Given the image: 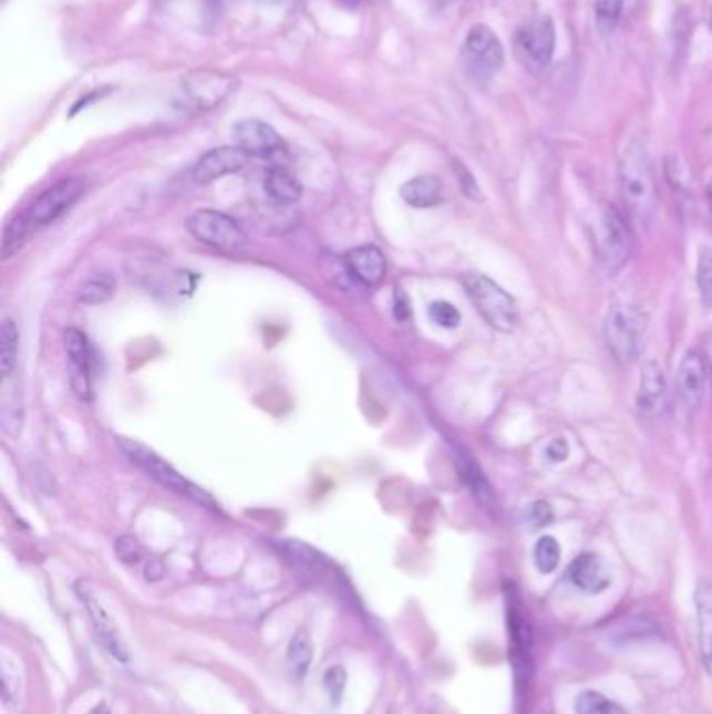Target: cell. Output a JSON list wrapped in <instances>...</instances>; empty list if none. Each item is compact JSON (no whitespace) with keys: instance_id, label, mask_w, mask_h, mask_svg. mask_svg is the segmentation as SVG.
I'll return each mask as SVG.
<instances>
[{"instance_id":"6da1fadb","label":"cell","mask_w":712,"mask_h":714,"mask_svg":"<svg viewBox=\"0 0 712 714\" xmlns=\"http://www.w3.org/2000/svg\"><path fill=\"white\" fill-rule=\"evenodd\" d=\"M619 183L627 218L640 230L648 228L657 214L658 188L650 151L640 138H633L622 148Z\"/></svg>"},{"instance_id":"7a4b0ae2","label":"cell","mask_w":712,"mask_h":714,"mask_svg":"<svg viewBox=\"0 0 712 714\" xmlns=\"http://www.w3.org/2000/svg\"><path fill=\"white\" fill-rule=\"evenodd\" d=\"M466 294L471 297L481 318L499 332H514L520 320L518 303L497 282L483 275H466L462 278Z\"/></svg>"},{"instance_id":"3957f363","label":"cell","mask_w":712,"mask_h":714,"mask_svg":"<svg viewBox=\"0 0 712 714\" xmlns=\"http://www.w3.org/2000/svg\"><path fill=\"white\" fill-rule=\"evenodd\" d=\"M648 329V313L631 303H615L603 320V341L619 364L631 362L640 353Z\"/></svg>"},{"instance_id":"277c9868","label":"cell","mask_w":712,"mask_h":714,"mask_svg":"<svg viewBox=\"0 0 712 714\" xmlns=\"http://www.w3.org/2000/svg\"><path fill=\"white\" fill-rule=\"evenodd\" d=\"M460 63L468 80L478 86L494 82L504 68V46L489 25L476 23L471 28L460 51Z\"/></svg>"},{"instance_id":"5b68a950","label":"cell","mask_w":712,"mask_h":714,"mask_svg":"<svg viewBox=\"0 0 712 714\" xmlns=\"http://www.w3.org/2000/svg\"><path fill=\"white\" fill-rule=\"evenodd\" d=\"M120 447L122 452L128 456L138 468H143L146 475L151 476L153 480H157L162 487L172 494L186 497L190 501H197L207 508H216L214 497L203 491L202 487H197L195 483H190L188 478H184L174 466H169L164 458H159L153 449H148L143 443L132 439H120Z\"/></svg>"},{"instance_id":"8992f818","label":"cell","mask_w":712,"mask_h":714,"mask_svg":"<svg viewBox=\"0 0 712 714\" xmlns=\"http://www.w3.org/2000/svg\"><path fill=\"white\" fill-rule=\"evenodd\" d=\"M631 224L617 207L606 205L594 228V247L598 261L606 270L615 272L627 263L631 256Z\"/></svg>"},{"instance_id":"52a82bcc","label":"cell","mask_w":712,"mask_h":714,"mask_svg":"<svg viewBox=\"0 0 712 714\" xmlns=\"http://www.w3.org/2000/svg\"><path fill=\"white\" fill-rule=\"evenodd\" d=\"M514 53L533 74L548 70L556 53L554 19L546 13H537L525 21L514 38Z\"/></svg>"},{"instance_id":"ba28073f","label":"cell","mask_w":712,"mask_h":714,"mask_svg":"<svg viewBox=\"0 0 712 714\" xmlns=\"http://www.w3.org/2000/svg\"><path fill=\"white\" fill-rule=\"evenodd\" d=\"M238 89L237 75L221 70H195L184 75L180 92L184 105L190 111H211L221 105Z\"/></svg>"},{"instance_id":"9c48e42d","label":"cell","mask_w":712,"mask_h":714,"mask_svg":"<svg viewBox=\"0 0 712 714\" xmlns=\"http://www.w3.org/2000/svg\"><path fill=\"white\" fill-rule=\"evenodd\" d=\"M186 228L193 237L202 240L203 245L221 251V253L235 256V253H240L247 245V237L240 230L237 221L216 209L195 211L186 221Z\"/></svg>"},{"instance_id":"30bf717a","label":"cell","mask_w":712,"mask_h":714,"mask_svg":"<svg viewBox=\"0 0 712 714\" xmlns=\"http://www.w3.org/2000/svg\"><path fill=\"white\" fill-rule=\"evenodd\" d=\"M84 193V180L68 178L49 188L38 197L34 205L28 209V218L32 226H47L61 218L73 203L78 201Z\"/></svg>"},{"instance_id":"8fae6325","label":"cell","mask_w":712,"mask_h":714,"mask_svg":"<svg viewBox=\"0 0 712 714\" xmlns=\"http://www.w3.org/2000/svg\"><path fill=\"white\" fill-rule=\"evenodd\" d=\"M679 397L688 407H700L709 389V364L700 351H688L677 372Z\"/></svg>"},{"instance_id":"7c38bea8","label":"cell","mask_w":712,"mask_h":714,"mask_svg":"<svg viewBox=\"0 0 712 714\" xmlns=\"http://www.w3.org/2000/svg\"><path fill=\"white\" fill-rule=\"evenodd\" d=\"M235 141L249 157H272L285 147V141L270 124L261 120H243L235 126Z\"/></svg>"},{"instance_id":"4fadbf2b","label":"cell","mask_w":712,"mask_h":714,"mask_svg":"<svg viewBox=\"0 0 712 714\" xmlns=\"http://www.w3.org/2000/svg\"><path fill=\"white\" fill-rule=\"evenodd\" d=\"M65 349H68L70 364H72L73 393L82 402H91L92 349L89 339H86V334L80 332L78 329L68 330L65 332Z\"/></svg>"},{"instance_id":"5bb4252c","label":"cell","mask_w":712,"mask_h":714,"mask_svg":"<svg viewBox=\"0 0 712 714\" xmlns=\"http://www.w3.org/2000/svg\"><path fill=\"white\" fill-rule=\"evenodd\" d=\"M247 159L249 155L238 147L211 148L195 164L190 174L197 184L216 183L228 174L240 172L247 164Z\"/></svg>"},{"instance_id":"9a60e30c","label":"cell","mask_w":712,"mask_h":714,"mask_svg":"<svg viewBox=\"0 0 712 714\" xmlns=\"http://www.w3.org/2000/svg\"><path fill=\"white\" fill-rule=\"evenodd\" d=\"M78 593H80L82 602L86 604L92 624H94V631H96L99 640L103 641V645L107 648V652L120 662H128V648L122 640V633H120L115 621L111 619L107 608L103 606L101 600H96L91 591H82V587H78Z\"/></svg>"},{"instance_id":"2e32d148","label":"cell","mask_w":712,"mask_h":714,"mask_svg":"<svg viewBox=\"0 0 712 714\" xmlns=\"http://www.w3.org/2000/svg\"><path fill=\"white\" fill-rule=\"evenodd\" d=\"M508 629H510V643H512V662H514V671L518 679L529 677L530 664V648H533V640H530V627L525 610L518 602V598H510L508 600Z\"/></svg>"},{"instance_id":"e0dca14e","label":"cell","mask_w":712,"mask_h":714,"mask_svg":"<svg viewBox=\"0 0 712 714\" xmlns=\"http://www.w3.org/2000/svg\"><path fill=\"white\" fill-rule=\"evenodd\" d=\"M568 579L585 593H602L612 583L602 558L591 551H585L572 560V565L568 567Z\"/></svg>"},{"instance_id":"ac0fdd59","label":"cell","mask_w":712,"mask_h":714,"mask_svg":"<svg viewBox=\"0 0 712 714\" xmlns=\"http://www.w3.org/2000/svg\"><path fill=\"white\" fill-rule=\"evenodd\" d=\"M695 623H698V648L700 659L712 677V583L700 581L695 587Z\"/></svg>"},{"instance_id":"d6986e66","label":"cell","mask_w":712,"mask_h":714,"mask_svg":"<svg viewBox=\"0 0 712 714\" xmlns=\"http://www.w3.org/2000/svg\"><path fill=\"white\" fill-rule=\"evenodd\" d=\"M345 263H348L349 275L353 276L355 280H360L365 287L379 284L386 272V261H384L381 249H376L372 245L351 249L345 256Z\"/></svg>"},{"instance_id":"ffe728a7","label":"cell","mask_w":712,"mask_h":714,"mask_svg":"<svg viewBox=\"0 0 712 714\" xmlns=\"http://www.w3.org/2000/svg\"><path fill=\"white\" fill-rule=\"evenodd\" d=\"M664 400H667L664 374L654 362H648L646 366L641 368L638 407L643 414L652 416V414H658L664 407Z\"/></svg>"},{"instance_id":"44dd1931","label":"cell","mask_w":712,"mask_h":714,"mask_svg":"<svg viewBox=\"0 0 712 714\" xmlns=\"http://www.w3.org/2000/svg\"><path fill=\"white\" fill-rule=\"evenodd\" d=\"M456 462L457 468L462 473V478L471 487V491L475 495L476 501L483 508H487V510H495L497 508V501H495L494 489H492L487 476L483 475V470L476 464L475 458L464 447H457Z\"/></svg>"},{"instance_id":"7402d4cb","label":"cell","mask_w":712,"mask_h":714,"mask_svg":"<svg viewBox=\"0 0 712 714\" xmlns=\"http://www.w3.org/2000/svg\"><path fill=\"white\" fill-rule=\"evenodd\" d=\"M402 199L416 209L435 207L443 201V183L437 176H416L403 184Z\"/></svg>"},{"instance_id":"603a6c76","label":"cell","mask_w":712,"mask_h":714,"mask_svg":"<svg viewBox=\"0 0 712 714\" xmlns=\"http://www.w3.org/2000/svg\"><path fill=\"white\" fill-rule=\"evenodd\" d=\"M264 188H266V195L270 197V201L276 205H292L301 199V193H303L299 180L287 167H280V165L268 172Z\"/></svg>"},{"instance_id":"cb8c5ba5","label":"cell","mask_w":712,"mask_h":714,"mask_svg":"<svg viewBox=\"0 0 712 714\" xmlns=\"http://www.w3.org/2000/svg\"><path fill=\"white\" fill-rule=\"evenodd\" d=\"M19 329L13 318H4L0 327V374L9 381L18 370Z\"/></svg>"},{"instance_id":"d4e9b609","label":"cell","mask_w":712,"mask_h":714,"mask_svg":"<svg viewBox=\"0 0 712 714\" xmlns=\"http://www.w3.org/2000/svg\"><path fill=\"white\" fill-rule=\"evenodd\" d=\"M311 659H313V643H311L310 633L301 629L292 635L289 652H287V662L292 675L297 679L306 677L310 671Z\"/></svg>"},{"instance_id":"484cf974","label":"cell","mask_w":712,"mask_h":714,"mask_svg":"<svg viewBox=\"0 0 712 714\" xmlns=\"http://www.w3.org/2000/svg\"><path fill=\"white\" fill-rule=\"evenodd\" d=\"M115 291V278L111 275H94L82 284L80 301L86 306H101L110 301Z\"/></svg>"},{"instance_id":"4316f807","label":"cell","mask_w":712,"mask_h":714,"mask_svg":"<svg viewBox=\"0 0 712 714\" xmlns=\"http://www.w3.org/2000/svg\"><path fill=\"white\" fill-rule=\"evenodd\" d=\"M575 714H629L621 704L608 700L600 692H581L575 700Z\"/></svg>"},{"instance_id":"83f0119b","label":"cell","mask_w":712,"mask_h":714,"mask_svg":"<svg viewBox=\"0 0 712 714\" xmlns=\"http://www.w3.org/2000/svg\"><path fill=\"white\" fill-rule=\"evenodd\" d=\"M30 218L28 214H21V216H13L11 220L4 224V235H2V259H11V257L18 253L25 240V235H28V228H30Z\"/></svg>"},{"instance_id":"f1b7e54d","label":"cell","mask_w":712,"mask_h":714,"mask_svg":"<svg viewBox=\"0 0 712 714\" xmlns=\"http://www.w3.org/2000/svg\"><path fill=\"white\" fill-rule=\"evenodd\" d=\"M560 556H563L560 544L554 537H549V535H544L535 544L533 560H535V567H537V570L541 575H551L558 568V565H560Z\"/></svg>"},{"instance_id":"f546056e","label":"cell","mask_w":712,"mask_h":714,"mask_svg":"<svg viewBox=\"0 0 712 714\" xmlns=\"http://www.w3.org/2000/svg\"><path fill=\"white\" fill-rule=\"evenodd\" d=\"M695 282L702 306L706 310H712V249L702 247L698 253V266H695Z\"/></svg>"},{"instance_id":"4dcf8cb0","label":"cell","mask_w":712,"mask_h":714,"mask_svg":"<svg viewBox=\"0 0 712 714\" xmlns=\"http://www.w3.org/2000/svg\"><path fill=\"white\" fill-rule=\"evenodd\" d=\"M596 11V25L602 32L603 37L612 34L622 18V0H596L594 4Z\"/></svg>"},{"instance_id":"1f68e13d","label":"cell","mask_w":712,"mask_h":714,"mask_svg":"<svg viewBox=\"0 0 712 714\" xmlns=\"http://www.w3.org/2000/svg\"><path fill=\"white\" fill-rule=\"evenodd\" d=\"M429 318L433 324L441 329H457L462 322V313L457 312L456 306L450 301H435L429 306Z\"/></svg>"},{"instance_id":"d6a6232c","label":"cell","mask_w":712,"mask_h":714,"mask_svg":"<svg viewBox=\"0 0 712 714\" xmlns=\"http://www.w3.org/2000/svg\"><path fill=\"white\" fill-rule=\"evenodd\" d=\"M322 685H324V690L329 694L330 702L332 704H341L343 694H345V685H348V673H345V669L341 664H334V666L327 669V673L322 677Z\"/></svg>"},{"instance_id":"836d02e7","label":"cell","mask_w":712,"mask_h":714,"mask_svg":"<svg viewBox=\"0 0 712 714\" xmlns=\"http://www.w3.org/2000/svg\"><path fill=\"white\" fill-rule=\"evenodd\" d=\"M115 556L124 562V565H138L145 558V548L138 544V539L124 535L115 541Z\"/></svg>"},{"instance_id":"e575fe53","label":"cell","mask_w":712,"mask_h":714,"mask_svg":"<svg viewBox=\"0 0 712 714\" xmlns=\"http://www.w3.org/2000/svg\"><path fill=\"white\" fill-rule=\"evenodd\" d=\"M525 518H527V525H529L530 529H544L554 520V510H551L548 501L539 499V501L530 504L527 513H525Z\"/></svg>"},{"instance_id":"d590c367","label":"cell","mask_w":712,"mask_h":714,"mask_svg":"<svg viewBox=\"0 0 712 714\" xmlns=\"http://www.w3.org/2000/svg\"><path fill=\"white\" fill-rule=\"evenodd\" d=\"M454 172H456L457 183H460L462 193H464L468 199H473V201H481V199H483V195H481V188H478V184H476L475 176L471 174V169H468L466 165L462 164V162H454Z\"/></svg>"},{"instance_id":"8d00e7d4","label":"cell","mask_w":712,"mask_h":714,"mask_svg":"<svg viewBox=\"0 0 712 714\" xmlns=\"http://www.w3.org/2000/svg\"><path fill=\"white\" fill-rule=\"evenodd\" d=\"M568 454H570V447H568V443L565 439H554L546 447V458L549 462H554V464L565 462L568 458Z\"/></svg>"},{"instance_id":"74e56055","label":"cell","mask_w":712,"mask_h":714,"mask_svg":"<svg viewBox=\"0 0 712 714\" xmlns=\"http://www.w3.org/2000/svg\"><path fill=\"white\" fill-rule=\"evenodd\" d=\"M393 313L400 322H405L410 318V299L407 294L403 293V289H395V297H393Z\"/></svg>"},{"instance_id":"f35d334b","label":"cell","mask_w":712,"mask_h":714,"mask_svg":"<svg viewBox=\"0 0 712 714\" xmlns=\"http://www.w3.org/2000/svg\"><path fill=\"white\" fill-rule=\"evenodd\" d=\"M164 565L157 560V558H151L146 562L145 577L146 581H159L164 577Z\"/></svg>"},{"instance_id":"ab89813d","label":"cell","mask_w":712,"mask_h":714,"mask_svg":"<svg viewBox=\"0 0 712 714\" xmlns=\"http://www.w3.org/2000/svg\"><path fill=\"white\" fill-rule=\"evenodd\" d=\"M89 714H111L110 708L107 706H96L94 711H91Z\"/></svg>"},{"instance_id":"60d3db41","label":"cell","mask_w":712,"mask_h":714,"mask_svg":"<svg viewBox=\"0 0 712 714\" xmlns=\"http://www.w3.org/2000/svg\"><path fill=\"white\" fill-rule=\"evenodd\" d=\"M706 195H709V205H711V209H712V178H711V183H709V193H706Z\"/></svg>"},{"instance_id":"b9f144b4","label":"cell","mask_w":712,"mask_h":714,"mask_svg":"<svg viewBox=\"0 0 712 714\" xmlns=\"http://www.w3.org/2000/svg\"><path fill=\"white\" fill-rule=\"evenodd\" d=\"M343 2H348L349 7H355V4H360L362 0H343Z\"/></svg>"},{"instance_id":"7bdbcfd3","label":"cell","mask_w":712,"mask_h":714,"mask_svg":"<svg viewBox=\"0 0 712 714\" xmlns=\"http://www.w3.org/2000/svg\"><path fill=\"white\" fill-rule=\"evenodd\" d=\"M711 28H712V4H711Z\"/></svg>"}]
</instances>
